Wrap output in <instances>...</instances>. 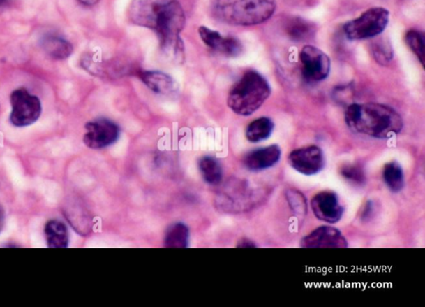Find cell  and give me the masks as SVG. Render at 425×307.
<instances>
[{
	"instance_id": "5",
	"label": "cell",
	"mask_w": 425,
	"mask_h": 307,
	"mask_svg": "<svg viewBox=\"0 0 425 307\" xmlns=\"http://www.w3.org/2000/svg\"><path fill=\"white\" fill-rule=\"evenodd\" d=\"M389 11L384 8H372L343 27L350 41L374 38L384 31L389 23Z\"/></svg>"
},
{
	"instance_id": "15",
	"label": "cell",
	"mask_w": 425,
	"mask_h": 307,
	"mask_svg": "<svg viewBox=\"0 0 425 307\" xmlns=\"http://www.w3.org/2000/svg\"><path fill=\"white\" fill-rule=\"evenodd\" d=\"M43 50L52 59L64 60L71 56L73 47L63 38L47 35L41 42Z\"/></svg>"
},
{
	"instance_id": "16",
	"label": "cell",
	"mask_w": 425,
	"mask_h": 307,
	"mask_svg": "<svg viewBox=\"0 0 425 307\" xmlns=\"http://www.w3.org/2000/svg\"><path fill=\"white\" fill-rule=\"evenodd\" d=\"M45 234L48 248H66L68 245L67 227L63 222L52 220L47 223Z\"/></svg>"
},
{
	"instance_id": "28",
	"label": "cell",
	"mask_w": 425,
	"mask_h": 307,
	"mask_svg": "<svg viewBox=\"0 0 425 307\" xmlns=\"http://www.w3.org/2000/svg\"><path fill=\"white\" fill-rule=\"evenodd\" d=\"M4 223V212L1 207H0V231H1Z\"/></svg>"
},
{
	"instance_id": "10",
	"label": "cell",
	"mask_w": 425,
	"mask_h": 307,
	"mask_svg": "<svg viewBox=\"0 0 425 307\" xmlns=\"http://www.w3.org/2000/svg\"><path fill=\"white\" fill-rule=\"evenodd\" d=\"M311 207L318 220L331 224L338 222L343 216L344 208L334 192H319L311 201Z\"/></svg>"
},
{
	"instance_id": "17",
	"label": "cell",
	"mask_w": 425,
	"mask_h": 307,
	"mask_svg": "<svg viewBox=\"0 0 425 307\" xmlns=\"http://www.w3.org/2000/svg\"><path fill=\"white\" fill-rule=\"evenodd\" d=\"M287 33L292 41H306L312 38L315 33V26L301 17H293L286 25Z\"/></svg>"
},
{
	"instance_id": "13",
	"label": "cell",
	"mask_w": 425,
	"mask_h": 307,
	"mask_svg": "<svg viewBox=\"0 0 425 307\" xmlns=\"http://www.w3.org/2000/svg\"><path fill=\"white\" fill-rule=\"evenodd\" d=\"M281 157V149L278 145L257 149L245 157L244 164L253 172L265 170L278 164Z\"/></svg>"
},
{
	"instance_id": "4",
	"label": "cell",
	"mask_w": 425,
	"mask_h": 307,
	"mask_svg": "<svg viewBox=\"0 0 425 307\" xmlns=\"http://www.w3.org/2000/svg\"><path fill=\"white\" fill-rule=\"evenodd\" d=\"M271 94L266 78L256 71H247L232 87L228 96V106L241 116H249L256 112Z\"/></svg>"
},
{
	"instance_id": "25",
	"label": "cell",
	"mask_w": 425,
	"mask_h": 307,
	"mask_svg": "<svg viewBox=\"0 0 425 307\" xmlns=\"http://www.w3.org/2000/svg\"><path fill=\"white\" fill-rule=\"evenodd\" d=\"M341 175L350 182L362 184L366 182L365 173L359 166L347 165L341 170Z\"/></svg>"
},
{
	"instance_id": "11",
	"label": "cell",
	"mask_w": 425,
	"mask_h": 307,
	"mask_svg": "<svg viewBox=\"0 0 425 307\" xmlns=\"http://www.w3.org/2000/svg\"><path fill=\"white\" fill-rule=\"evenodd\" d=\"M304 248H345L348 247L347 240L339 230L331 227L317 228L301 240Z\"/></svg>"
},
{
	"instance_id": "3",
	"label": "cell",
	"mask_w": 425,
	"mask_h": 307,
	"mask_svg": "<svg viewBox=\"0 0 425 307\" xmlns=\"http://www.w3.org/2000/svg\"><path fill=\"white\" fill-rule=\"evenodd\" d=\"M275 0H216L214 13L223 23L251 26L264 23L274 14Z\"/></svg>"
},
{
	"instance_id": "6",
	"label": "cell",
	"mask_w": 425,
	"mask_h": 307,
	"mask_svg": "<svg viewBox=\"0 0 425 307\" xmlns=\"http://www.w3.org/2000/svg\"><path fill=\"white\" fill-rule=\"evenodd\" d=\"M12 113L10 121L16 127H26L34 124L41 115L40 100L30 94L24 89L13 92L10 97Z\"/></svg>"
},
{
	"instance_id": "23",
	"label": "cell",
	"mask_w": 425,
	"mask_h": 307,
	"mask_svg": "<svg viewBox=\"0 0 425 307\" xmlns=\"http://www.w3.org/2000/svg\"><path fill=\"white\" fill-rule=\"evenodd\" d=\"M372 54L378 63L381 65L387 64L393 58V50L388 41L380 38L372 45Z\"/></svg>"
},
{
	"instance_id": "19",
	"label": "cell",
	"mask_w": 425,
	"mask_h": 307,
	"mask_svg": "<svg viewBox=\"0 0 425 307\" xmlns=\"http://www.w3.org/2000/svg\"><path fill=\"white\" fill-rule=\"evenodd\" d=\"M383 178L389 190L393 192H401L405 187L404 171L397 162H389L385 166Z\"/></svg>"
},
{
	"instance_id": "1",
	"label": "cell",
	"mask_w": 425,
	"mask_h": 307,
	"mask_svg": "<svg viewBox=\"0 0 425 307\" xmlns=\"http://www.w3.org/2000/svg\"><path fill=\"white\" fill-rule=\"evenodd\" d=\"M131 23L156 32L161 45L175 56L184 54L179 37L186 24V15L178 0H133L129 8Z\"/></svg>"
},
{
	"instance_id": "22",
	"label": "cell",
	"mask_w": 425,
	"mask_h": 307,
	"mask_svg": "<svg viewBox=\"0 0 425 307\" xmlns=\"http://www.w3.org/2000/svg\"><path fill=\"white\" fill-rule=\"evenodd\" d=\"M405 41L414 54L417 56L420 63L424 66L425 52H424V35L417 30H410L405 35Z\"/></svg>"
},
{
	"instance_id": "20",
	"label": "cell",
	"mask_w": 425,
	"mask_h": 307,
	"mask_svg": "<svg viewBox=\"0 0 425 307\" xmlns=\"http://www.w3.org/2000/svg\"><path fill=\"white\" fill-rule=\"evenodd\" d=\"M190 232L183 223L169 227L165 238V245L170 248H186L189 243Z\"/></svg>"
},
{
	"instance_id": "9",
	"label": "cell",
	"mask_w": 425,
	"mask_h": 307,
	"mask_svg": "<svg viewBox=\"0 0 425 307\" xmlns=\"http://www.w3.org/2000/svg\"><path fill=\"white\" fill-rule=\"evenodd\" d=\"M288 162L297 172L311 176L321 172L325 166V157L321 148L309 146L292 151Z\"/></svg>"
},
{
	"instance_id": "14",
	"label": "cell",
	"mask_w": 425,
	"mask_h": 307,
	"mask_svg": "<svg viewBox=\"0 0 425 307\" xmlns=\"http://www.w3.org/2000/svg\"><path fill=\"white\" fill-rule=\"evenodd\" d=\"M137 76L152 92L160 95H170L177 90V83L163 72L140 70Z\"/></svg>"
},
{
	"instance_id": "2",
	"label": "cell",
	"mask_w": 425,
	"mask_h": 307,
	"mask_svg": "<svg viewBox=\"0 0 425 307\" xmlns=\"http://www.w3.org/2000/svg\"><path fill=\"white\" fill-rule=\"evenodd\" d=\"M349 128L375 138H388L400 133L402 118L387 105L368 103L350 105L345 113Z\"/></svg>"
},
{
	"instance_id": "27",
	"label": "cell",
	"mask_w": 425,
	"mask_h": 307,
	"mask_svg": "<svg viewBox=\"0 0 425 307\" xmlns=\"http://www.w3.org/2000/svg\"><path fill=\"white\" fill-rule=\"evenodd\" d=\"M78 1L82 4H85V6H93L98 3L100 0H78Z\"/></svg>"
},
{
	"instance_id": "18",
	"label": "cell",
	"mask_w": 425,
	"mask_h": 307,
	"mask_svg": "<svg viewBox=\"0 0 425 307\" xmlns=\"http://www.w3.org/2000/svg\"><path fill=\"white\" fill-rule=\"evenodd\" d=\"M274 128V122L269 117H260L248 125L246 137L249 142L258 143L268 139Z\"/></svg>"
},
{
	"instance_id": "7",
	"label": "cell",
	"mask_w": 425,
	"mask_h": 307,
	"mask_svg": "<svg viewBox=\"0 0 425 307\" xmlns=\"http://www.w3.org/2000/svg\"><path fill=\"white\" fill-rule=\"evenodd\" d=\"M87 133L83 142L87 147L93 149H102L111 146L117 141L120 135L118 126L106 118H99L87 122L85 127Z\"/></svg>"
},
{
	"instance_id": "29",
	"label": "cell",
	"mask_w": 425,
	"mask_h": 307,
	"mask_svg": "<svg viewBox=\"0 0 425 307\" xmlns=\"http://www.w3.org/2000/svg\"><path fill=\"white\" fill-rule=\"evenodd\" d=\"M7 1V0H0V6H2V4H3L4 3H6Z\"/></svg>"
},
{
	"instance_id": "24",
	"label": "cell",
	"mask_w": 425,
	"mask_h": 307,
	"mask_svg": "<svg viewBox=\"0 0 425 307\" xmlns=\"http://www.w3.org/2000/svg\"><path fill=\"white\" fill-rule=\"evenodd\" d=\"M288 204L297 215H305L306 213V204L305 197L300 192L289 190L287 194Z\"/></svg>"
},
{
	"instance_id": "26",
	"label": "cell",
	"mask_w": 425,
	"mask_h": 307,
	"mask_svg": "<svg viewBox=\"0 0 425 307\" xmlns=\"http://www.w3.org/2000/svg\"><path fill=\"white\" fill-rule=\"evenodd\" d=\"M238 248H256V245L253 242H251V241H249L247 239H244V240L240 241V242L238 245Z\"/></svg>"
},
{
	"instance_id": "21",
	"label": "cell",
	"mask_w": 425,
	"mask_h": 307,
	"mask_svg": "<svg viewBox=\"0 0 425 307\" xmlns=\"http://www.w3.org/2000/svg\"><path fill=\"white\" fill-rule=\"evenodd\" d=\"M199 166L206 183L214 186L221 183L223 178L221 166L214 157H204L200 159Z\"/></svg>"
},
{
	"instance_id": "12",
	"label": "cell",
	"mask_w": 425,
	"mask_h": 307,
	"mask_svg": "<svg viewBox=\"0 0 425 307\" xmlns=\"http://www.w3.org/2000/svg\"><path fill=\"white\" fill-rule=\"evenodd\" d=\"M199 34L206 45L223 55L235 58L243 52L242 43L238 38L223 37L220 33L204 26L200 27Z\"/></svg>"
},
{
	"instance_id": "8",
	"label": "cell",
	"mask_w": 425,
	"mask_h": 307,
	"mask_svg": "<svg viewBox=\"0 0 425 307\" xmlns=\"http://www.w3.org/2000/svg\"><path fill=\"white\" fill-rule=\"evenodd\" d=\"M304 76L310 81H321L329 76L331 61L325 52L314 46H305L300 54Z\"/></svg>"
}]
</instances>
